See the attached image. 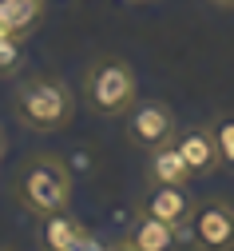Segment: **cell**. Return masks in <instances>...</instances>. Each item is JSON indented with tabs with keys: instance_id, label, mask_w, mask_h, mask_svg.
<instances>
[{
	"instance_id": "9a60e30c",
	"label": "cell",
	"mask_w": 234,
	"mask_h": 251,
	"mask_svg": "<svg viewBox=\"0 0 234 251\" xmlns=\"http://www.w3.org/2000/svg\"><path fill=\"white\" fill-rule=\"evenodd\" d=\"M4 148H8V140H4V128H0V160H4Z\"/></svg>"
},
{
	"instance_id": "5bb4252c",
	"label": "cell",
	"mask_w": 234,
	"mask_h": 251,
	"mask_svg": "<svg viewBox=\"0 0 234 251\" xmlns=\"http://www.w3.org/2000/svg\"><path fill=\"white\" fill-rule=\"evenodd\" d=\"M68 251H104V247H99V243H95L91 235H80V239H76V243H72Z\"/></svg>"
},
{
	"instance_id": "8fae6325",
	"label": "cell",
	"mask_w": 234,
	"mask_h": 251,
	"mask_svg": "<svg viewBox=\"0 0 234 251\" xmlns=\"http://www.w3.org/2000/svg\"><path fill=\"white\" fill-rule=\"evenodd\" d=\"M40 16H44V0H0V24L20 40L40 24Z\"/></svg>"
},
{
	"instance_id": "ac0fdd59",
	"label": "cell",
	"mask_w": 234,
	"mask_h": 251,
	"mask_svg": "<svg viewBox=\"0 0 234 251\" xmlns=\"http://www.w3.org/2000/svg\"><path fill=\"white\" fill-rule=\"evenodd\" d=\"M214 4H222V8H234V0H214Z\"/></svg>"
},
{
	"instance_id": "6da1fadb",
	"label": "cell",
	"mask_w": 234,
	"mask_h": 251,
	"mask_svg": "<svg viewBox=\"0 0 234 251\" xmlns=\"http://www.w3.org/2000/svg\"><path fill=\"white\" fill-rule=\"evenodd\" d=\"M12 104L24 128L32 132H60L76 116V96L60 76H20L12 88Z\"/></svg>"
},
{
	"instance_id": "3957f363",
	"label": "cell",
	"mask_w": 234,
	"mask_h": 251,
	"mask_svg": "<svg viewBox=\"0 0 234 251\" xmlns=\"http://www.w3.org/2000/svg\"><path fill=\"white\" fill-rule=\"evenodd\" d=\"M84 88H87V104L95 116H127L131 104L139 100V80H135V68L119 56H104L95 60L84 76Z\"/></svg>"
},
{
	"instance_id": "e0dca14e",
	"label": "cell",
	"mask_w": 234,
	"mask_h": 251,
	"mask_svg": "<svg viewBox=\"0 0 234 251\" xmlns=\"http://www.w3.org/2000/svg\"><path fill=\"white\" fill-rule=\"evenodd\" d=\"M8 36H12V32H8V28H4V24H0V44H4Z\"/></svg>"
},
{
	"instance_id": "2e32d148",
	"label": "cell",
	"mask_w": 234,
	"mask_h": 251,
	"mask_svg": "<svg viewBox=\"0 0 234 251\" xmlns=\"http://www.w3.org/2000/svg\"><path fill=\"white\" fill-rule=\"evenodd\" d=\"M115 251H135V247H131L127 239H119V243H115Z\"/></svg>"
},
{
	"instance_id": "7a4b0ae2",
	"label": "cell",
	"mask_w": 234,
	"mask_h": 251,
	"mask_svg": "<svg viewBox=\"0 0 234 251\" xmlns=\"http://www.w3.org/2000/svg\"><path fill=\"white\" fill-rule=\"evenodd\" d=\"M16 196L24 203V211L32 215H52V211H64L72 203V172L64 160L56 155H32L20 168V179H16Z\"/></svg>"
},
{
	"instance_id": "d6986e66",
	"label": "cell",
	"mask_w": 234,
	"mask_h": 251,
	"mask_svg": "<svg viewBox=\"0 0 234 251\" xmlns=\"http://www.w3.org/2000/svg\"><path fill=\"white\" fill-rule=\"evenodd\" d=\"M0 251H16V247H0Z\"/></svg>"
},
{
	"instance_id": "8992f818",
	"label": "cell",
	"mask_w": 234,
	"mask_h": 251,
	"mask_svg": "<svg viewBox=\"0 0 234 251\" xmlns=\"http://www.w3.org/2000/svg\"><path fill=\"white\" fill-rule=\"evenodd\" d=\"M143 211L183 231V224H187L191 211H194V200L187 192V183H151L147 196H143Z\"/></svg>"
},
{
	"instance_id": "ba28073f",
	"label": "cell",
	"mask_w": 234,
	"mask_h": 251,
	"mask_svg": "<svg viewBox=\"0 0 234 251\" xmlns=\"http://www.w3.org/2000/svg\"><path fill=\"white\" fill-rule=\"evenodd\" d=\"M84 231V224L64 207V211H52V215H40V224H36V247L40 251H68Z\"/></svg>"
},
{
	"instance_id": "ffe728a7",
	"label": "cell",
	"mask_w": 234,
	"mask_h": 251,
	"mask_svg": "<svg viewBox=\"0 0 234 251\" xmlns=\"http://www.w3.org/2000/svg\"><path fill=\"white\" fill-rule=\"evenodd\" d=\"M107 251H115V247H107Z\"/></svg>"
},
{
	"instance_id": "52a82bcc",
	"label": "cell",
	"mask_w": 234,
	"mask_h": 251,
	"mask_svg": "<svg viewBox=\"0 0 234 251\" xmlns=\"http://www.w3.org/2000/svg\"><path fill=\"white\" fill-rule=\"evenodd\" d=\"M175 148L183 155V164L191 176H211L218 168V144H214V132L211 128H183L175 132Z\"/></svg>"
},
{
	"instance_id": "277c9868",
	"label": "cell",
	"mask_w": 234,
	"mask_h": 251,
	"mask_svg": "<svg viewBox=\"0 0 234 251\" xmlns=\"http://www.w3.org/2000/svg\"><path fill=\"white\" fill-rule=\"evenodd\" d=\"M179 235L194 251H234V207L226 200H198Z\"/></svg>"
},
{
	"instance_id": "9c48e42d",
	"label": "cell",
	"mask_w": 234,
	"mask_h": 251,
	"mask_svg": "<svg viewBox=\"0 0 234 251\" xmlns=\"http://www.w3.org/2000/svg\"><path fill=\"white\" fill-rule=\"evenodd\" d=\"M135 251H175L179 247V227H171V224H163V219H155V215H147V211H139V219L127 227V235H123Z\"/></svg>"
},
{
	"instance_id": "5b68a950",
	"label": "cell",
	"mask_w": 234,
	"mask_h": 251,
	"mask_svg": "<svg viewBox=\"0 0 234 251\" xmlns=\"http://www.w3.org/2000/svg\"><path fill=\"white\" fill-rule=\"evenodd\" d=\"M179 132V120L171 112V104L163 100H135L127 112V140L135 148H159V144H171Z\"/></svg>"
},
{
	"instance_id": "7c38bea8",
	"label": "cell",
	"mask_w": 234,
	"mask_h": 251,
	"mask_svg": "<svg viewBox=\"0 0 234 251\" xmlns=\"http://www.w3.org/2000/svg\"><path fill=\"white\" fill-rule=\"evenodd\" d=\"M211 132H214V144H218V168L234 172V112L218 116Z\"/></svg>"
},
{
	"instance_id": "30bf717a",
	"label": "cell",
	"mask_w": 234,
	"mask_h": 251,
	"mask_svg": "<svg viewBox=\"0 0 234 251\" xmlns=\"http://www.w3.org/2000/svg\"><path fill=\"white\" fill-rule=\"evenodd\" d=\"M147 179H151V183H187V179H191V172H187V164H183L175 140L147 151Z\"/></svg>"
},
{
	"instance_id": "4fadbf2b",
	"label": "cell",
	"mask_w": 234,
	"mask_h": 251,
	"mask_svg": "<svg viewBox=\"0 0 234 251\" xmlns=\"http://www.w3.org/2000/svg\"><path fill=\"white\" fill-rule=\"evenodd\" d=\"M20 68H24V44L20 36H8L0 44V76H20Z\"/></svg>"
}]
</instances>
